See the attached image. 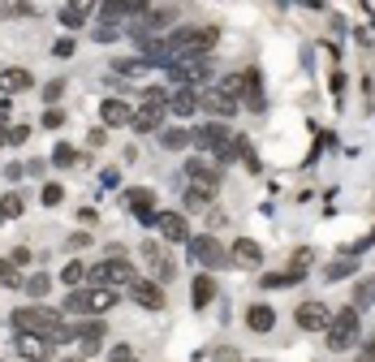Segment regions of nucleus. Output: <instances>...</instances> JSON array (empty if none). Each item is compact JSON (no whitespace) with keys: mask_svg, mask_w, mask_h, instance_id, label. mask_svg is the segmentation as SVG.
<instances>
[{"mask_svg":"<svg viewBox=\"0 0 375 362\" xmlns=\"http://www.w3.org/2000/svg\"><path fill=\"white\" fill-rule=\"evenodd\" d=\"M9 324L17 328V332H39V336H47V341H78V328H65V319H61V310H47V306H17L13 315H9Z\"/></svg>","mask_w":375,"mask_h":362,"instance_id":"obj_1","label":"nucleus"},{"mask_svg":"<svg viewBox=\"0 0 375 362\" xmlns=\"http://www.w3.org/2000/svg\"><path fill=\"white\" fill-rule=\"evenodd\" d=\"M190 143H198L203 151H212L220 164H229V160H237V155H246V138H237V134H229L220 121H207V125H198L194 134H190Z\"/></svg>","mask_w":375,"mask_h":362,"instance_id":"obj_2","label":"nucleus"},{"mask_svg":"<svg viewBox=\"0 0 375 362\" xmlns=\"http://www.w3.org/2000/svg\"><path fill=\"white\" fill-rule=\"evenodd\" d=\"M216 39H220L216 26H182V31H172L164 43H168L172 57H207L216 48Z\"/></svg>","mask_w":375,"mask_h":362,"instance_id":"obj_3","label":"nucleus"},{"mask_svg":"<svg viewBox=\"0 0 375 362\" xmlns=\"http://www.w3.org/2000/svg\"><path fill=\"white\" fill-rule=\"evenodd\" d=\"M237 103H242V78H224L220 87H207L198 95V108L212 113V117H233Z\"/></svg>","mask_w":375,"mask_h":362,"instance_id":"obj_4","label":"nucleus"},{"mask_svg":"<svg viewBox=\"0 0 375 362\" xmlns=\"http://www.w3.org/2000/svg\"><path fill=\"white\" fill-rule=\"evenodd\" d=\"M87 276L95 280V289H117V284H134L138 280L130 259H104V263H95Z\"/></svg>","mask_w":375,"mask_h":362,"instance_id":"obj_5","label":"nucleus"},{"mask_svg":"<svg viewBox=\"0 0 375 362\" xmlns=\"http://www.w3.org/2000/svg\"><path fill=\"white\" fill-rule=\"evenodd\" d=\"M168 78H172V87H198V82H207V78H212V57H172Z\"/></svg>","mask_w":375,"mask_h":362,"instance_id":"obj_6","label":"nucleus"},{"mask_svg":"<svg viewBox=\"0 0 375 362\" xmlns=\"http://www.w3.org/2000/svg\"><path fill=\"white\" fill-rule=\"evenodd\" d=\"M112 306H117V294L112 289H73L65 298L69 315H99V310H112Z\"/></svg>","mask_w":375,"mask_h":362,"instance_id":"obj_7","label":"nucleus"},{"mask_svg":"<svg viewBox=\"0 0 375 362\" xmlns=\"http://www.w3.org/2000/svg\"><path fill=\"white\" fill-rule=\"evenodd\" d=\"M323 336H328V349H349V345H358V310L349 306L341 310V315H332V324L323 328Z\"/></svg>","mask_w":375,"mask_h":362,"instance_id":"obj_8","label":"nucleus"},{"mask_svg":"<svg viewBox=\"0 0 375 362\" xmlns=\"http://www.w3.org/2000/svg\"><path fill=\"white\" fill-rule=\"evenodd\" d=\"M186 250H190L194 263H198V268H207V272H216V268L229 263V254H224V246H220L216 238H190Z\"/></svg>","mask_w":375,"mask_h":362,"instance_id":"obj_9","label":"nucleus"},{"mask_svg":"<svg viewBox=\"0 0 375 362\" xmlns=\"http://www.w3.org/2000/svg\"><path fill=\"white\" fill-rule=\"evenodd\" d=\"M13 349L27 358V362H47V358H52V341H47V336H39V332H17Z\"/></svg>","mask_w":375,"mask_h":362,"instance_id":"obj_10","label":"nucleus"},{"mask_svg":"<svg viewBox=\"0 0 375 362\" xmlns=\"http://www.w3.org/2000/svg\"><path fill=\"white\" fill-rule=\"evenodd\" d=\"M293 319H297V328H302V332H323V328L332 324V310L323 306V302H302Z\"/></svg>","mask_w":375,"mask_h":362,"instance_id":"obj_11","label":"nucleus"},{"mask_svg":"<svg viewBox=\"0 0 375 362\" xmlns=\"http://www.w3.org/2000/svg\"><path fill=\"white\" fill-rule=\"evenodd\" d=\"M130 298L138 302V306H147V310H164V284L160 280H134L130 284Z\"/></svg>","mask_w":375,"mask_h":362,"instance_id":"obj_12","label":"nucleus"},{"mask_svg":"<svg viewBox=\"0 0 375 362\" xmlns=\"http://www.w3.org/2000/svg\"><path fill=\"white\" fill-rule=\"evenodd\" d=\"M229 263H237V268H246V272H255V268L263 263V250H259V242L237 238V242H233V250H229Z\"/></svg>","mask_w":375,"mask_h":362,"instance_id":"obj_13","label":"nucleus"},{"mask_svg":"<svg viewBox=\"0 0 375 362\" xmlns=\"http://www.w3.org/2000/svg\"><path fill=\"white\" fill-rule=\"evenodd\" d=\"M164 113H168V108H160V103H142V108L130 117V129H138V134H160Z\"/></svg>","mask_w":375,"mask_h":362,"instance_id":"obj_14","label":"nucleus"},{"mask_svg":"<svg viewBox=\"0 0 375 362\" xmlns=\"http://www.w3.org/2000/svg\"><path fill=\"white\" fill-rule=\"evenodd\" d=\"M142 263L156 272V280H160V284H168L172 276H177V268H172L168 259H164V250H160L156 242H147V246H142Z\"/></svg>","mask_w":375,"mask_h":362,"instance_id":"obj_15","label":"nucleus"},{"mask_svg":"<svg viewBox=\"0 0 375 362\" xmlns=\"http://www.w3.org/2000/svg\"><path fill=\"white\" fill-rule=\"evenodd\" d=\"M156 229L164 233L168 242H190V224H186V216H177V212H156Z\"/></svg>","mask_w":375,"mask_h":362,"instance_id":"obj_16","label":"nucleus"},{"mask_svg":"<svg viewBox=\"0 0 375 362\" xmlns=\"http://www.w3.org/2000/svg\"><path fill=\"white\" fill-rule=\"evenodd\" d=\"M246 328H250V332H259V336H267L272 328H277V310H272L267 302H255V306L246 310Z\"/></svg>","mask_w":375,"mask_h":362,"instance_id":"obj_17","label":"nucleus"},{"mask_svg":"<svg viewBox=\"0 0 375 362\" xmlns=\"http://www.w3.org/2000/svg\"><path fill=\"white\" fill-rule=\"evenodd\" d=\"M125 203H130V212H138V220L142 224H156V194L152 190H130V194H125Z\"/></svg>","mask_w":375,"mask_h":362,"instance_id":"obj_18","label":"nucleus"},{"mask_svg":"<svg viewBox=\"0 0 375 362\" xmlns=\"http://www.w3.org/2000/svg\"><path fill=\"white\" fill-rule=\"evenodd\" d=\"M168 108L177 113V117L198 113V91H194V87H172V91H168Z\"/></svg>","mask_w":375,"mask_h":362,"instance_id":"obj_19","label":"nucleus"},{"mask_svg":"<svg viewBox=\"0 0 375 362\" xmlns=\"http://www.w3.org/2000/svg\"><path fill=\"white\" fill-rule=\"evenodd\" d=\"M186 177H190V186L220 190V173H216V168H207L203 160H186Z\"/></svg>","mask_w":375,"mask_h":362,"instance_id":"obj_20","label":"nucleus"},{"mask_svg":"<svg viewBox=\"0 0 375 362\" xmlns=\"http://www.w3.org/2000/svg\"><path fill=\"white\" fill-rule=\"evenodd\" d=\"M130 117H134V108L125 99H104L99 103V121L104 125H130Z\"/></svg>","mask_w":375,"mask_h":362,"instance_id":"obj_21","label":"nucleus"},{"mask_svg":"<svg viewBox=\"0 0 375 362\" xmlns=\"http://www.w3.org/2000/svg\"><path fill=\"white\" fill-rule=\"evenodd\" d=\"M95 5H99V0H65V9H61V22H65L69 31H73V26H82V22L95 13Z\"/></svg>","mask_w":375,"mask_h":362,"instance_id":"obj_22","label":"nucleus"},{"mask_svg":"<svg viewBox=\"0 0 375 362\" xmlns=\"http://www.w3.org/2000/svg\"><path fill=\"white\" fill-rule=\"evenodd\" d=\"M31 87H35V78L27 69H0V91L22 95V91H31Z\"/></svg>","mask_w":375,"mask_h":362,"instance_id":"obj_23","label":"nucleus"},{"mask_svg":"<svg viewBox=\"0 0 375 362\" xmlns=\"http://www.w3.org/2000/svg\"><path fill=\"white\" fill-rule=\"evenodd\" d=\"M216 294H220V289H216V280H212L207 272H198V276H194V306L203 310L207 302H216Z\"/></svg>","mask_w":375,"mask_h":362,"instance_id":"obj_24","label":"nucleus"},{"mask_svg":"<svg viewBox=\"0 0 375 362\" xmlns=\"http://www.w3.org/2000/svg\"><path fill=\"white\" fill-rule=\"evenodd\" d=\"M160 143H164V151H182V147L190 143V129H182V125H168V129H160Z\"/></svg>","mask_w":375,"mask_h":362,"instance_id":"obj_25","label":"nucleus"},{"mask_svg":"<svg viewBox=\"0 0 375 362\" xmlns=\"http://www.w3.org/2000/svg\"><path fill=\"white\" fill-rule=\"evenodd\" d=\"M104 324H82L78 328V341H82V349H99V345H104Z\"/></svg>","mask_w":375,"mask_h":362,"instance_id":"obj_26","label":"nucleus"},{"mask_svg":"<svg viewBox=\"0 0 375 362\" xmlns=\"http://www.w3.org/2000/svg\"><path fill=\"white\" fill-rule=\"evenodd\" d=\"M216 198V190H203V186H190L186 190V207H207Z\"/></svg>","mask_w":375,"mask_h":362,"instance_id":"obj_27","label":"nucleus"},{"mask_svg":"<svg viewBox=\"0 0 375 362\" xmlns=\"http://www.w3.org/2000/svg\"><path fill=\"white\" fill-rule=\"evenodd\" d=\"M47 284H52V280H47V276H43V272H35V276H31V280H22V289H27V294H31V298H43V294H47Z\"/></svg>","mask_w":375,"mask_h":362,"instance_id":"obj_28","label":"nucleus"},{"mask_svg":"<svg viewBox=\"0 0 375 362\" xmlns=\"http://www.w3.org/2000/svg\"><path fill=\"white\" fill-rule=\"evenodd\" d=\"M22 207H27V203H22V194H5V198H0V216H22Z\"/></svg>","mask_w":375,"mask_h":362,"instance_id":"obj_29","label":"nucleus"},{"mask_svg":"<svg viewBox=\"0 0 375 362\" xmlns=\"http://www.w3.org/2000/svg\"><path fill=\"white\" fill-rule=\"evenodd\" d=\"M0 284H9V289H17V284H22V276H17V263H13V259H5V263H0Z\"/></svg>","mask_w":375,"mask_h":362,"instance_id":"obj_30","label":"nucleus"},{"mask_svg":"<svg viewBox=\"0 0 375 362\" xmlns=\"http://www.w3.org/2000/svg\"><path fill=\"white\" fill-rule=\"evenodd\" d=\"M82 276H87V268H82V263H78V259H69V263H65V268H61V280H65V284H78V280H82Z\"/></svg>","mask_w":375,"mask_h":362,"instance_id":"obj_31","label":"nucleus"},{"mask_svg":"<svg viewBox=\"0 0 375 362\" xmlns=\"http://www.w3.org/2000/svg\"><path fill=\"white\" fill-rule=\"evenodd\" d=\"M52 164H57V168H69V164H73V147H69V143H57Z\"/></svg>","mask_w":375,"mask_h":362,"instance_id":"obj_32","label":"nucleus"},{"mask_svg":"<svg viewBox=\"0 0 375 362\" xmlns=\"http://www.w3.org/2000/svg\"><path fill=\"white\" fill-rule=\"evenodd\" d=\"M375 302V280H362L358 284V302H354V310H362V306H371Z\"/></svg>","mask_w":375,"mask_h":362,"instance_id":"obj_33","label":"nucleus"},{"mask_svg":"<svg viewBox=\"0 0 375 362\" xmlns=\"http://www.w3.org/2000/svg\"><path fill=\"white\" fill-rule=\"evenodd\" d=\"M61 95H65V82H61V78H52V82L43 87V99H47V103H52V108H57V103H61Z\"/></svg>","mask_w":375,"mask_h":362,"instance_id":"obj_34","label":"nucleus"},{"mask_svg":"<svg viewBox=\"0 0 375 362\" xmlns=\"http://www.w3.org/2000/svg\"><path fill=\"white\" fill-rule=\"evenodd\" d=\"M61 198H65V190L57 186V181H52V186H43V203H47V207H57Z\"/></svg>","mask_w":375,"mask_h":362,"instance_id":"obj_35","label":"nucleus"},{"mask_svg":"<svg viewBox=\"0 0 375 362\" xmlns=\"http://www.w3.org/2000/svg\"><path fill=\"white\" fill-rule=\"evenodd\" d=\"M43 125H47V129H61V125H65V113H61V108H47V113H43Z\"/></svg>","mask_w":375,"mask_h":362,"instance_id":"obj_36","label":"nucleus"},{"mask_svg":"<svg viewBox=\"0 0 375 362\" xmlns=\"http://www.w3.org/2000/svg\"><path fill=\"white\" fill-rule=\"evenodd\" d=\"M52 57L69 61V57H73V39H57V48H52Z\"/></svg>","mask_w":375,"mask_h":362,"instance_id":"obj_37","label":"nucleus"},{"mask_svg":"<svg viewBox=\"0 0 375 362\" xmlns=\"http://www.w3.org/2000/svg\"><path fill=\"white\" fill-rule=\"evenodd\" d=\"M31 138V125H9V143H27Z\"/></svg>","mask_w":375,"mask_h":362,"instance_id":"obj_38","label":"nucleus"},{"mask_svg":"<svg viewBox=\"0 0 375 362\" xmlns=\"http://www.w3.org/2000/svg\"><path fill=\"white\" fill-rule=\"evenodd\" d=\"M95 39H99V43H108V39H117V26H108V22H104V26H95Z\"/></svg>","mask_w":375,"mask_h":362,"instance_id":"obj_39","label":"nucleus"},{"mask_svg":"<svg viewBox=\"0 0 375 362\" xmlns=\"http://www.w3.org/2000/svg\"><path fill=\"white\" fill-rule=\"evenodd\" d=\"M349 272H354V259H345V263H332V268H328V276H349Z\"/></svg>","mask_w":375,"mask_h":362,"instance_id":"obj_40","label":"nucleus"},{"mask_svg":"<svg viewBox=\"0 0 375 362\" xmlns=\"http://www.w3.org/2000/svg\"><path fill=\"white\" fill-rule=\"evenodd\" d=\"M13 263H17V268H27V263H31V250H27V246H17V250H13Z\"/></svg>","mask_w":375,"mask_h":362,"instance_id":"obj_41","label":"nucleus"},{"mask_svg":"<svg viewBox=\"0 0 375 362\" xmlns=\"http://www.w3.org/2000/svg\"><path fill=\"white\" fill-rule=\"evenodd\" d=\"M108 362H134V354H130V349H125V345H117V349H112V358H108Z\"/></svg>","mask_w":375,"mask_h":362,"instance_id":"obj_42","label":"nucleus"},{"mask_svg":"<svg viewBox=\"0 0 375 362\" xmlns=\"http://www.w3.org/2000/svg\"><path fill=\"white\" fill-rule=\"evenodd\" d=\"M216 358H220V362H237V354H233V349H216Z\"/></svg>","mask_w":375,"mask_h":362,"instance_id":"obj_43","label":"nucleus"},{"mask_svg":"<svg viewBox=\"0 0 375 362\" xmlns=\"http://www.w3.org/2000/svg\"><path fill=\"white\" fill-rule=\"evenodd\" d=\"M362 362H375V341L367 345V354H362Z\"/></svg>","mask_w":375,"mask_h":362,"instance_id":"obj_44","label":"nucleus"},{"mask_svg":"<svg viewBox=\"0 0 375 362\" xmlns=\"http://www.w3.org/2000/svg\"><path fill=\"white\" fill-rule=\"evenodd\" d=\"M125 5H134V9H142V5H147V0H125Z\"/></svg>","mask_w":375,"mask_h":362,"instance_id":"obj_45","label":"nucleus"},{"mask_svg":"<svg viewBox=\"0 0 375 362\" xmlns=\"http://www.w3.org/2000/svg\"><path fill=\"white\" fill-rule=\"evenodd\" d=\"M0 220H5V216H0Z\"/></svg>","mask_w":375,"mask_h":362,"instance_id":"obj_46","label":"nucleus"}]
</instances>
